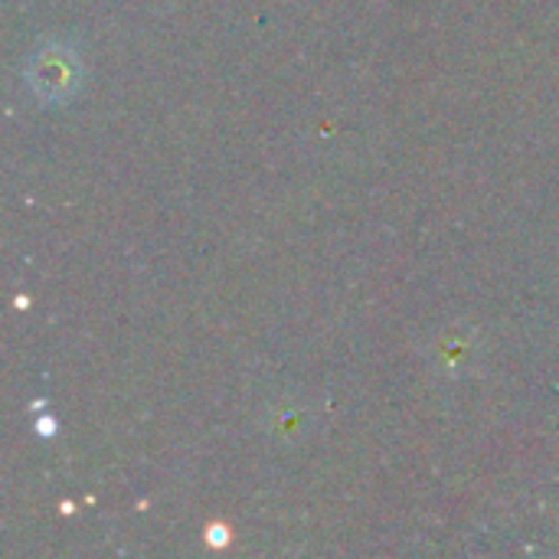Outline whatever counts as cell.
Masks as SVG:
<instances>
[{"label":"cell","mask_w":559,"mask_h":559,"mask_svg":"<svg viewBox=\"0 0 559 559\" xmlns=\"http://www.w3.org/2000/svg\"><path fill=\"white\" fill-rule=\"evenodd\" d=\"M79 59L69 46L62 43H46L39 46L29 62H26V82L29 92L43 102H66L79 88Z\"/></svg>","instance_id":"1"}]
</instances>
